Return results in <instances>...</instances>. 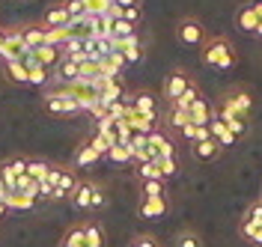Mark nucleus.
Wrapping results in <instances>:
<instances>
[{
  "instance_id": "1",
  "label": "nucleus",
  "mask_w": 262,
  "mask_h": 247,
  "mask_svg": "<svg viewBox=\"0 0 262 247\" xmlns=\"http://www.w3.org/2000/svg\"><path fill=\"white\" fill-rule=\"evenodd\" d=\"M214 116L227 125L229 131L235 134L238 140H245L250 131V116L256 107V93L247 83H232L229 89H224L217 99L212 101Z\"/></svg>"
},
{
  "instance_id": "2",
  "label": "nucleus",
  "mask_w": 262,
  "mask_h": 247,
  "mask_svg": "<svg viewBox=\"0 0 262 247\" xmlns=\"http://www.w3.org/2000/svg\"><path fill=\"white\" fill-rule=\"evenodd\" d=\"M200 60L214 72H229L238 66V48L227 36H206V42L200 45Z\"/></svg>"
},
{
  "instance_id": "3",
  "label": "nucleus",
  "mask_w": 262,
  "mask_h": 247,
  "mask_svg": "<svg viewBox=\"0 0 262 247\" xmlns=\"http://www.w3.org/2000/svg\"><path fill=\"white\" fill-rule=\"evenodd\" d=\"M69 203H72L78 212H101L104 203H107V194H104V188H101L96 179H81L78 188L72 191Z\"/></svg>"
},
{
  "instance_id": "4",
  "label": "nucleus",
  "mask_w": 262,
  "mask_h": 247,
  "mask_svg": "<svg viewBox=\"0 0 262 247\" xmlns=\"http://www.w3.org/2000/svg\"><path fill=\"white\" fill-rule=\"evenodd\" d=\"M194 86H200L194 75H191L188 69L176 66V69H170V75L164 78V86H161V99L167 101V104H176V101H179L182 96H188V93H191Z\"/></svg>"
},
{
  "instance_id": "5",
  "label": "nucleus",
  "mask_w": 262,
  "mask_h": 247,
  "mask_svg": "<svg viewBox=\"0 0 262 247\" xmlns=\"http://www.w3.org/2000/svg\"><path fill=\"white\" fill-rule=\"evenodd\" d=\"M86 101L75 93V89H57V93H45L42 99V107L54 116H69V114H78Z\"/></svg>"
},
{
  "instance_id": "6",
  "label": "nucleus",
  "mask_w": 262,
  "mask_h": 247,
  "mask_svg": "<svg viewBox=\"0 0 262 247\" xmlns=\"http://www.w3.org/2000/svg\"><path fill=\"white\" fill-rule=\"evenodd\" d=\"M78 182H81V176H78V170L72 164H51V176H48V185L54 188V199H69L72 197V191L78 188Z\"/></svg>"
},
{
  "instance_id": "7",
  "label": "nucleus",
  "mask_w": 262,
  "mask_h": 247,
  "mask_svg": "<svg viewBox=\"0 0 262 247\" xmlns=\"http://www.w3.org/2000/svg\"><path fill=\"white\" fill-rule=\"evenodd\" d=\"M176 42L182 45H191V48H200L203 42H206V27H203V21L194 15H182L176 21Z\"/></svg>"
},
{
  "instance_id": "8",
  "label": "nucleus",
  "mask_w": 262,
  "mask_h": 247,
  "mask_svg": "<svg viewBox=\"0 0 262 247\" xmlns=\"http://www.w3.org/2000/svg\"><path fill=\"white\" fill-rule=\"evenodd\" d=\"M24 173H27V155H9V158H3L0 161V185H3V191L9 194Z\"/></svg>"
},
{
  "instance_id": "9",
  "label": "nucleus",
  "mask_w": 262,
  "mask_h": 247,
  "mask_svg": "<svg viewBox=\"0 0 262 247\" xmlns=\"http://www.w3.org/2000/svg\"><path fill=\"white\" fill-rule=\"evenodd\" d=\"M125 104H128V110L140 116H149V119H161L158 116V96L155 93H149V89H134L125 96Z\"/></svg>"
},
{
  "instance_id": "10",
  "label": "nucleus",
  "mask_w": 262,
  "mask_h": 247,
  "mask_svg": "<svg viewBox=\"0 0 262 247\" xmlns=\"http://www.w3.org/2000/svg\"><path fill=\"white\" fill-rule=\"evenodd\" d=\"M146 146H149V161H158V158H176V143L158 128V131L146 134Z\"/></svg>"
},
{
  "instance_id": "11",
  "label": "nucleus",
  "mask_w": 262,
  "mask_h": 247,
  "mask_svg": "<svg viewBox=\"0 0 262 247\" xmlns=\"http://www.w3.org/2000/svg\"><path fill=\"white\" fill-rule=\"evenodd\" d=\"M27 51L30 48L24 45L21 30H18V27H6V39H3V45H0V60H3V63H12L18 57H24Z\"/></svg>"
},
{
  "instance_id": "12",
  "label": "nucleus",
  "mask_w": 262,
  "mask_h": 247,
  "mask_svg": "<svg viewBox=\"0 0 262 247\" xmlns=\"http://www.w3.org/2000/svg\"><path fill=\"white\" fill-rule=\"evenodd\" d=\"M114 51L122 57V63L131 66V63H140L146 57V42L140 36H131V39H122V42H114Z\"/></svg>"
},
{
  "instance_id": "13",
  "label": "nucleus",
  "mask_w": 262,
  "mask_h": 247,
  "mask_svg": "<svg viewBox=\"0 0 262 247\" xmlns=\"http://www.w3.org/2000/svg\"><path fill=\"white\" fill-rule=\"evenodd\" d=\"M235 27H238L242 33H247V36L256 33V0L238 3V9H235Z\"/></svg>"
},
{
  "instance_id": "14",
  "label": "nucleus",
  "mask_w": 262,
  "mask_h": 247,
  "mask_svg": "<svg viewBox=\"0 0 262 247\" xmlns=\"http://www.w3.org/2000/svg\"><path fill=\"white\" fill-rule=\"evenodd\" d=\"M30 66H33V54H30V51H27L24 57L12 60V63H3L6 78H9L12 83H30Z\"/></svg>"
},
{
  "instance_id": "15",
  "label": "nucleus",
  "mask_w": 262,
  "mask_h": 247,
  "mask_svg": "<svg viewBox=\"0 0 262 247\" xmlns=\"http://www.w3.org/2000/svg\"><path fill=\"white\" fill-rule=\"evenodd\" d=\"M221 152H224V149L212 140V134H209V137H203V140H194V143H191V155H194V161H200V164H212V161H217V155H221Z\"/></svg>"
},
{
  "instance_id": "16",
  "label": "nucleus",
  "mask_w": 262,
  "mask_h": 247,
  "mask_svg": "<svg viewBox=\"0 0 262 247\" xmlns=\"http://www.w3.org/2000/svg\"><path fill=\"white\" fill-rule=\"evenodd\" d=\"M101 158H104V152H101L93 140H83L81 146H78V152H75V161H72V167H75V170H83V167L98 164Z\"/></svg>"
},
{
  "instance_id": "17",
  "label": "nucleus",
  "mask_w": 262,
  "mask_h": 247,
  "mask_svg": "<svg viewBox=\"0 0 262 247\" xmlns=\"http://www.w3.org/2000/svg\"><path fill=\"white\" fill-rule=\"evenodd\" d=\"M185 114H188V119H191V125L206 128V125L212 122V116H214V107H212V101H206V96H203V99H196Z\"/></svg>"
},
{
  "instance_id": "18",
  "label": "nucleus",
  "mask_w": 262,
  "mask_h": 247,
  "mask_svg": "<svg viewBox=\"0 0 262 247\" xmlns=\"http://www.w3.org/2000/svg\"><path fill=\"white\" fill-rule=\"evenodd\" d=\"M167 212H170V199L164 197H140V203H137L140 217H167Z\"/></svg>"
},
{
  "instance_id": "19",
  "label": "nucleus",
  "mask_w": 262,
  "mask_h": 247,
  "mask_svg": "<svg viewBox=\"0 0 262 247\" xmlns=\"http://www.w3.org/2000/svg\"><path fill=\"white\" fill-rule=\"evenodd\" d=\"M81 227H83V241H86V247H104L107 244V232L101 227V220L86 217V220H81Z\"/></svg>"
},
{
  "instance_id": "20",
  "label": "nucleus",
  "mask_w": 262,
  "mask_h": 247,
  "mask_svg": "<svg viewBox=\"0 0 262 247\" xmlns=\"http://www.w3.org/2000/svg\"><path fill=\"white\" fill-rule=\"evenodd\" d=\"M39 24L48 27V30H63V27H72V18H69V12H66L63 3H57V6L45 9V15H42Z\"/></svg>"
},
{
  "instance_id": "21",
  "label": "nucleus",
  "mask_w": 262,
  "mask_h": 247,
  "mask_svg": "<svg viewBox=\"0 0 262 247\" xmlns=\"http://www.w3.org/2000/svg\"><path fill=\"white\" fill-rule=\"evenodd\" d=\"M18 30H21V39H24V45L30 51L42 48L45 39H48V27H42V24H21Z\"/></svg>"
},
{
  "instance_id": "22",
  "label": "nucleus",
  "mask_w": 262,
  "mask_h": 247,
  "mask_svg": "<svg viewBox=\"0 0 262 247\" xmlns=\"http://www.w3.org/2000/svg\"><path fill=\"white\" fill-rule=\"evenodd\" d=\"M209 134H212V140L221 149H232L235 143H238V137L229 131V128L221 122V119H217V116H212V122H209Z\"/></svg>"
},
{
  "instance_id": "23",
  "label": "nucleus",
  "mask_w": 262,
  "mask_h": 247,
  "mask_svg": "<svg viewBox=\"0 0 262 247\" xmlns=\"http://www.w3.org/2000/svg\"><path fill=\"white\" fill-rule=\"evenodd\" d=\"M51 164H54V161L33 155V158H27V176H30L36 185H42V182H48V176H51Z\"/></svg>"
},
{
  "instance_id": "24",
  "label": "nucleus",
  "mask_w": 262,
  "mask_h": 247,
  "mask_svg": "<svg viewBox=\"0 0 262 247\" xmlns=\"http://www.w3.org/2000/svg\"><path fill=\"white\" fill-rule=\"evenodd\" d=\"M81 72H83V60H78V57H63L57 63V75L63 81H81Z\"/></svg>"
},
{
  "instance_id": "25",
  "label": "nucleus",
  "mask_w": 262,
  "mask_h": 247,
  "mask_svg": "<svg viewBox=\"0 0 262 247\" xmlns=\"http://www.w3.org/2000/svg\"><path fill=\"white\" fill-rule=\"evenodd\" d=\"M30 54H33V60H36L39 66H45V69H54L60 60H63V51L54 48V45H42V48L30 51Z\"/></svg>"
},
{
  "instance_id": "26",
  "label": "nucleus",
  "mask_w": 262,
  "mask_h": 247,
  "mask_svg": "<svg viewBox=\"0 0 262 247\" xmlns=\"http://www.w3.org/2000/svg\"><path fill=\"white\" fill-rule=\"evenodd\" d=\"M140 197H164L170 199V188L164 179H143L140 182Z\"/></svg>"
},
{
  "instance_id": "27",
  "label": "nucleus",
  "mask_w": 262,
  "mask_h": 247,
  "mask_svg": "<svg viewBox=\"0 0 262 247\" xmlns=\"http://www.w3.org/2000/svg\"><path fill=\"white\" fill-rule=\"evenodd\" d=\"M173 247H203V238H200L196 230L182 227V230H176V235H173Z\"/></svg>"
},
{
  "instance_id": "28",
  "label": "nucleus",
  "mask_w": 262,
  "mask_h": 247,
  "mask_svg": "<svg viewBox=\"0 0 262 247\" xmlns=\"http://www.w3.org/2000/svg\"><path fill=\"white\" fill-rule=\"evenodd\" d=\"M238 235L245 238L247 244L262 247V223H238Z\"/></svg>"
},
{
  "instance_id": "29",
  "label": "nucleus",
  "mask_w": 262,
  "mask_h": 247,
  "mask_svg": "<svg viewBox=\"0 0 262 247\" xmlns=\"http://www.w3.org/2000/svg\"><path fill=\"white\" fill-rule=\"evenodd\" d=\"M63 247H86V241H83V227H81V220L78 223H72L69 230H66L63 235V241H60Z\"/></svg>"
},
{
  "instance_id": "30",
  "label": "nucleus",
  "mask_w": 262,
  "mask_h": 247,
  "mask_svg": "<svg viewBox=\"0 0 262 247\" xmlns=\"http://www.w3.org/2000/svg\"><path fill=\"white\" fill-rule=\"evenodd\" d=\"M81 3H83V12L93 18L111 15V6H114V0H81Z\"/></svg>"
},
{
  "instance_id": "31",
  "label": "nucleus",
  "mask_w": 262,
  "mask_h": 247,
  "mask_svg": "<svg viewBox=\"0 0 262 247\" xmlns=\"http://www.w3.org/2000/svg\"><path fill=\"white\" fill-rule=\"evenodd\" d=\"M107 158H111V161H116V164H128V161H134L128 143H114V146L107 149Z\"/></svg>"
},
{
  "instance_id": "32",
  "label": "nucleus",
  "mask_w": 262,
  "mask_h": 247,
  "mask_svg": "<svg viewBox=\"0 0 262 247\" xmlns=\"http://www.w3.org/2000/svg\"><path fill=\"white\" fill-rule=\"evenodd\" d=\"M3 199H6V206H9V212L12 209H33L39 199L36 197H27V194H3Z\"/></svg>"
},
{
  "instance_id": "33",
  "label": "nucleus",
  "mask_w": 262,
  "mask_h": 247,
  "mask_svg": "<svg viewBox=\"0 0 262 247\" xmlns=\"http://www.w3.org/2000/svg\"><path fill=\"white\" fill-rule=\"evenodd\" d=\"M242 223H262V197H256L242 214Z\"/></svg>"
},
{
  "instance_id": "34",
  "label": "nucleus",
  "mask_w": 262,
  "mask_h": 247,
  "mask_svg": "<svg viewBox=\"0 0 262 247\" xmlns=\"http://www.w3.org/2000/svg\"><path fill=\"white\" fill-rule=\"evenodd\" d=\"M60 3L66 6V12H69V18H72V24H78V21H83V18H86L81 0H60Z\"/></svg>"
},
{
  "instance_id": "35",
  "label": "nucleus",
  "mask_w": 262,
  "mask_h": 247,
  "mask_svg": "<svg viewBox=\"0 0 262 247\" xmlns=\"http://www.w3.org/2000/svg\"><path fill=\"white\" fill-rule=\"evenodd\" d=\"M128 247H161V241L155 235H149V232H140V235H134L128 241Z\"/></svg>"
},
{
  "instance_id": "36",
  "label": "nucleus",
  "mask_w": 262,
  "mask_h": 247,
  "mask_svg": "<svg viewBox=\"0 0 262 247\" xmlns=\"http://www.w3.org/2000/svg\"><path fill=\"white\" fill-rule=\"evenodd\" d=\"M256 39H262V0H256Z\"/></svg>"
},
{
  "instance_id": "37",
  "label": "nucleus",
  "mask_w": 262,
  "mask_h": 247,
  "mask_svg": "<svg viewBox=\"0 0 262 247\" xmlns=\"http://www.w3.org/2000/svg\"><path fill=\"white\" fill-rule=\"evenodd\" d=\"M114 6H143V0H114Z\"/></svg>"
},
{
  "instance_id": "38",
  "label": "nucleus",
  "mask_w": 262,
  "mask_h": 247,
  "mask_svg": "<svg viewBox=\"0 0 262 247\" xmlns=\"http://www.w3.org/2000/svg\"><path fill=\"white\" fill-rule=\"evenodd\" d=\"M6 214H9V206H6V199L0 197V220H3V217H6Z\"/></svg>"
},
{
  "instance_id": "39",
  "label": "nucleus",
  "mask_w": 262,
  "mask_h": 247,
  "mask_svg": "<svg viewBox=\"0 0 262 247\" xmlns=\"http://www.w3.org/2000/svg\"><path fill=\"white\" fill-rule=\"evenodd\" d=\"M3 39H6V30H3V27H0V45H3Z\"/></svg>"
},
{
  "instance_id": "40",
  "label": "nucleus",
  "mask_w": 262,
  "mask_h": 247,
  "mask_svg": "<svg viewBox=\"0 0 262 247\" xmlns=\"http://www.w3.org/2000/svg\"><path fill=\"white\" fill-rule=\"evenodd\" d=\"M57 247H63V244H57Z\"/></svg>"
},
{
  "instance_id": "41",
  "label": "nucleus",
  "mask_w": 262,
  "mask_h": 247,
  "mask_svg": "<svg viewBox=\"0 0 262 247\" xmlns=\"http://www.w3.org/2000/svg\"><path fill=\"white\" fill-rule=\"evenodd\" d=\"M259 197H262V194H259Z\"/></svg>"
}]
</instances>
